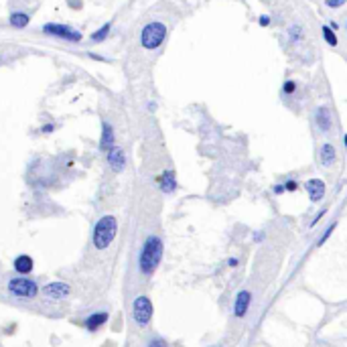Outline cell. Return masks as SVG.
<instances>
[{
    "label": "cell",
    "mask_w": 347,
    "mask_h": 347,
    "mask_svg": "<svg viewBox=\"0 0 347 347\" xmlns=\"http://www.w3.org/2000/svg\"><path fill=\"white\" fill-rule=\"evenodd\" d=\"M343 142H345V146H347V134H345V138H343Z\"/></svg>",
    "instance_id": "obj_28"
},
{
    "label": "cell",
    "mask_w": 347,
    "mask_h": 347,
    "mask_svg": "<svg viewBox=\"0 0 347 347\" xmlns=\"http://www.w3.org/2000/svg\"><path fill=\"white\" fill-rule=\"evenodd\" d=\"M333 229H335V223H331V225H329V227H327V229H325V234H323V238H321V242H319V244H323V242H325V240H327V238H329V234H331V232H333Z\"/></svg>",
    "instance_id": "obj_23"
},
{
    "label": "cell",
    "mask_w": 347,
    "mask_h": 347,
    "mask_svg": "<svg viewBox=\"0 0 347 347\" xmlns=\"http://www.w3.org/2000/svg\"><path fill=\"white\" fill-rule=\"evenodd\" d=\"M294 87H296V85H294V81H286V83H284V93H292V91H294Z\"/></svg>",
    "instance_id": "obj_22"
},
{
    "label": "cell",
    "mask_w": 347,
    "mask_h": 347,
    "mask_svg": "<svg viewBox=\"0 0 347 347\" xmlns=\"http://www.w3.org/2000/svg\"><path fill=\"white\" fill-rule=\"evenodd\" d=\"M335 159H337L335 146H333V144H323V148H321V161H323V165L329 167V165L335 163Z\"/></svg>",
    "instance_id": "obj_16"
},
{
    "label": "cell",
    "mask_w": 347,
    "mask_h": 347,
    "mask_svg": "<svg viewBox=\"0 0 347 347\" xmlns=\"http://www.w3.org/2000/svg\"><path fill=\"white\" fill-rule=\"evenodd\" d=\"M9 290L17 296H21V299H33V296H37L39 288H37V282L29 280V278H13L9 282Z\"/></svg>",
    "instance_id": "obj_5"
},
{
    "label": "cell",
    "mask_w": 347,
    "mask_h": 347,
    "mask_svg": "<svg viewBox=\"0 0 347 347\" xmlns=\"http://www.w3.org/2000/svg\"><path fill=\"white\" fill-rule=\"evenodd\" d=\"M305 187L309 191L311 201H321L323 199V195H325V183L321 179H311V181H307Z\"/></svg>",
    "instance_id": "obj_8"
},
{
    "label": "cell",
    "mask_w": 347,
    "mask_h": 347,
    "mask_svg": "<svg viewBox=\"0 0 347 347\" xmlns=\"http://www.w3.org/2000/svg\"><path fill=\"white\" fill-rule=\"evenodd\" d=\"M159 183H161V189L165 193H173L177 189V181H175V173L173 171H167L159 177Z\"/></svg>",
    "instance_id": "obj_14"
},
{
    "label": "cell",
    "mask_w": 347,
    "mask_h": 347,
    "mask_svg": "<svg viewBox=\"0 0 347 347\" xmlns=\"http://www.w3.org/2000/svg\"><path fill=\"white\" fill-rule=\"evenodd\" d=\"M163 258V242L157 236L146 238L142 250H140V258H138V266L142 274H153L157 270V266L161 264Z\"/></svg>",
    "instance_id": "obj_1"
},
{
    "label": "cell",
    "mask_w": 347,
    "mask_h": 347,
    "mask_svg": "<svg viewBox=\"0 0 347 347\" xmlns=\"http://www.w3.org/2000/svg\"><path fill=\"white\" fill-rule=\"evenodd\" d=\"M106 321H108V313L100 311V313H93V315H89V317H87L85 327H87V331H97V329H100V327H102Z\"/></svg>",
    "instance_id": "obj_11"
},
{
    "label": "cell",
    "mask_w": 347,
    "mask_h": 347,
    "mask_svg": "<svg viewBox=\"0 0 347 347\" xmlns=\"http://www.w3.org/2000/svg\"><path fill=\"white\" fill-rule=\"evenodd\" d=\"M250 301H252V294L248 290H242L238 294V299H236V305H234V315L236 317H244L248 313V309H250Z\"/></svg>",
    "instance_id": "obj_7"
},
{
    "label": "cell",
    "mask_w": 347,
    "mask_h": 347,
    "mask_svg": "<svg viewBox=\"0 0 347 347\" xmlns=\"http://www.w3.org/2000/svg\"><path fill=\"white\" fill-rule=\"evenodd\" d=\"M132 313H134V321L140 327H146L153 319V303L148 296H138L132 305Z\"/></svg>",
    "instance_id": "obj_4"
},
{
    "label": "cell",
    "mask_w": 347,
    "mask_h": 347,
    "mask_svg": "<svg viewBox=\"0 0 347 347\" xmlns=\"http://www.w3.org/2000/svg\"><path fill=\"white\" fill-rule=\"evenodd\" d=\"M53 130V124H47V126H43V132H51Z\"/></svg>",
    "instance_id": "obj_27"
},
{
    "label": "cell",
    "mask_w": 347,
    "mask_h": 347,
    "mask_svg": "<svg viewBox=\"0 0 347 347\" xmlns=\"http://www.w3.org/2000/svg\"><path fill=\"white\" fill-rule=\"evenodd\" d=\"M108 163L114 171H122L124 165H126V159H124V151H120V148H112V151H108Z\"/></svg>",
    "instance_id": "obj_10"
},
{
    "label": "cell",
    "mask_w": 347,
    "mask_h": 347,
    "mask_svg": "<svg viewBox=\"0 0 347 347\" xmlns=\"http://www.w3.org/2000/svg\"><path fill=\"white\" fill-rule=\"evenodd\" d=\"M296 187H299V185H296V181H288L284 189H288V191H296Z\"/></svg>",
    "instance_id": "obj_24"
},
{
    "label": "cell",
    "mask_w": 347,
    "mask_h": 347,
    "mask_svg": "<svg viewBox=\"0 0 347 347\" xmlns=\"http://www.w3.org/2000/svg\"><path fill=\"white\" fill-rule=\"evenodd\" d=\"M341 5H345V0H327V7H331V9H337Z\"/></svg>",
    "instance_id": "obj_21"
},
{
    "label": "cell",
    "mask_w": 347,
    "mask_h": 347,
    "mask_svg": "<svg viewBox=\"0 0 347 347\" xmlns=\"http://www.w3.org/2000/svg\"><path fill=\"white\" fill-rule=\"evenodd\" d=\"M45 296H49V299H63V296L69 292V286L63 284V282H51L49 286L43 288Z\"/></svg>",
    "instance_id": "obj_9"
},
{
    "label": "cell",
    "mask_w": 347,
    "mask_h": 347,
    "mask_svg": "<svg viewBox=\"0 0 347 347\" xmlns=\"http://www.w3.org/2000/svg\"><path fill=\"white\" fill-rule=\"evenodd\" d=\"M100 148H102V151H112V148H114V130H112L110 124H104V126H102Z\"/></svg>",
    "instance_id": "obj_12"
},
{
    "label": "cell",
    "mask_w": 347,
    "mask_h": 347,
    "mask_svg": "<svg viewBox=\"0 0 347 347\" xmlns=\"http://www.w3.org/2000/svg\"><path fill=\"white\" fill-rule=\"evenodd\" d=\"M260 25H262V27L270 25V19H268V17H260Z\"/></svg>",
    "instance_id": "obj_26"
},
{
    "label": "cell",
    "mask_w": 347,
    "mask_h": 347,
    "mask_svg": "<svg viewBox=\"0 0 347 347\" xmlns=\"http://www.w3.org/2000/svg\"><path fill=\"white\" fill-rule=\"evenodd\" d=\"M11 25H13V27H19V29L27 27V25H29V15H25V13H15V15L11 17Z\"/></svg>",
    "instance_id": "obj_17"
},
{
    "label": "cell",
    "mask_w": 347,
    "mask_h": 347,
    "mask_svg": "<svg viewBox=\"0 0 347 347\" xmlns=\"http://www.w3.org/2000/svg\"><path fill=\"white\" fill-rule=\"evenodd\" d=\"M110 29H112V25H110V23H108V25H104V27H102L100 31H97V33H93V35H91V39H93L95 43H100V41H104V39L108 37Z\"/></svg>",
    "instance_id": "obj_18"
},
{
    "label": "cell",
    "mask_w": 347,
    "mask_h": 347,
    "mask_svg": "<svg viewBox=\"0 0 347 347\" xmlns=\"http://www.w3.org/2000/svg\"><path fill=\"white\" fill-rule=\"evenodd\" d=\"M43 31L49 33V35H55V37H61V39L73 41V43L81 41V33H79V31H73V29L67 27V25H55V23H49V25L43 27Z\"/></svg>",
    "instance_id": "obj_6"
},
{
    "label": "cell",
    "mask_w": 347,
    "mask_h": 347,
    "mask_svg": "<svg viewBox=\"0 0 347 347\" xmlns=\"http://www.w3.org/2000/svg\"><path fill=\"white\" fill-rule=\"evenodd\" d=\"M15 270H17V272H21V274L31 272V270H33V258H31V256H27V254L19 256V258L15 260Z\"/></svg>",
    "instance_id": "obj_15"
},
{
    "label": "cell",
    "mask_w": 347,
    "mask_h": 347,
    "mask_svg": "<svg viewBox=\"0 0 347 347\" xmlns=\"http://www.w3.org/2000/svg\"><path fill=\"white\" fill-rule=\"evenodd\" d=\"M321 31H323V37H325L327 45H331V47H337V37H335V33L331 31V27H323Z\"/></svg>",
    "instance_id": "obj_19"
},
{
    "label": "cell",
    "mask_w": 347,
    "mask_h": 347,
    "mask_svg": "<svg viewBox=\"0 0 347 347\" xmlns=\"http://www.w3.org/2000/svg\"><path fill=\"white\" fill-rule=\"evenodd\" d=\"M165 37H167V27L163 23H148L142 29L140 43H142L144 49H157V47H161Z\"/></svg>",
    "instance_id": "obj_3"
},
{
    "label": "cell",
    "mask_w": 347,
    "mask_h": 347,
    "mask_svg": "<svg viewBox=\"0 0 347 347\" xmlns=\"http://www.w3.org/2000/svg\"><path fill=\"white\" fill-rule=\"evenodd\" d=\"M315 120H317V124H319V128H321L323 132L331 130V126H333V120H331V112H329L327 108H319V110H317V116H315Z\"/></svg>",
    "instance_id": "obj_13"
},
{
    "label": "cell",
    "mask_w": 347,
    "mask_h": 347,
    "mask_svg": "<svg viewBox=\"0 0 347 347\" xmlns=\"http://www.w3.org/2000/svg\"><path fill=\"white\" fill-rule=\"evenodd\" d=\"M290 37H292V39H296V37H301V29H296V27H292V29H290Z\"/></svg>",
    "instance_id": "obj_25"
},
{
    "label": "cell",
    "mask_w": 347,
    "mask_h": 347,
    "mask_svg": "<svg viewBox=\"0 0 347 347\" xmlns=\"http://www.w3.org/2000/svg\"><path fill=\"white\" fill-rule=\"evenodd\" d=\"M116 229H118V221L114 215H104L97 221L93 227V236H91L95 250H106L112 244V240L116 238Z\"/></svg>",
    "instance_id": "obj_2"
},
{
    "label": "cell",
    "mask_w": 347,
    "mask_h": 347,
    "mask_svg": "<svg viewBox=\"0 0 347 347\" xmlns=\"http://www.w3.org/2000/svg\"><path fill=\"white\" fill-rule=\"evenodd\" d=\"M148 347H167V341H165V339H159V337H157V339H153L151 343H148Z\"/></svg>",
    "instance_id": "obj_20"
}]
</instances>
